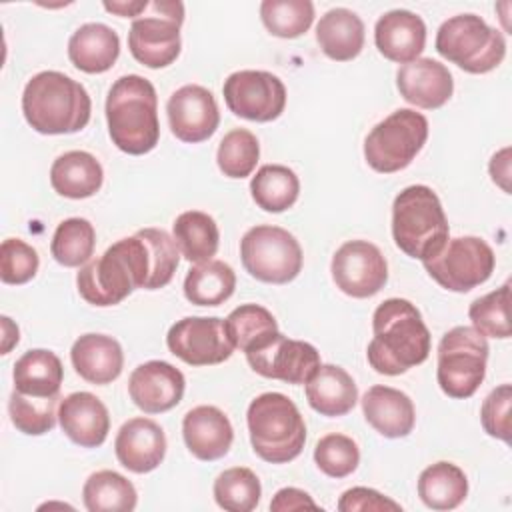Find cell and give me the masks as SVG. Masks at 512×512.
Returning <instances> with one entry per match:
<instances>
[{
	"label": "cell",
	"instance_id": "obj_1",
	"mask_svg": "<svg viewBox=\"0 0 512 512\" xmlns=\"http://www.w3.org/2000/svg\"><path fill=\"white\" fill-rule=\"evenodd\" d=\"M368 364L384 376H398L422 364L430 354V330L420 310L404 298H388L372 314Z\"/></svg>",
	"mask_w": 512,
	"mask_h": 512
},
{
	"label": "cell",
	"instance_id": "obj_2",
	"mask_svg": "<svg viewBox=\"0 0 512 512\" xmlns=\"http://www.w3.org/2000/svg\"><path fill=\"white\" fill-rule=\"evenodd\" d=\"M150 274V252L144 238L114 242L98 258L88 260L76 274L78 294L92 306H116L136 288H144Z\"/></svg>",
	"mask_w": 512,
	"mask_h": 512
},
{
	"label": "cell",
	"instance_id": "obj_3",
	"mask_svg": "<svg viewBox=\"0 0 512 512\" xmlns=\"http://www.w3.org/2000/svg\"><path fill=\"white\" fill-rule=\"evenodd\" d=\"M106 122L118 150L132 156L154 150L160 140L154 84L140 74L120 76L106 96Z\"/></svg>",
	"mask_w": 512,
	"mask_h": 512
},
{
	"label": "cell",
	"instance_id": "obj_4",
	"mask_svg": "<svg viewBox=\"0 0 512 512\" xmlns=\"http://www.w3.org/2000/svg\"><path fill=\"white\" fill-rule=\"evenodd\" d=\"M92 112L86 88L58 70L34 74L22 92V114L40 134L80 132Z\"/></svg>",
	"mask_w": 512,
	"mask_h": 512
},
{
	"label": "cell",
	"instance_id": "obj_5",
	"mask_svg": "<svg viewBox=\"0 0 512 512\" xmlns=\"http://www.w3.org/2000/svg\"><path fill=\"white\" fill-rule=\"evenodd\" d=\"M448 220L438 194L424 184L406 186L392 204L394 244L410 258L430 260L448 242Z\"/></svg>",
	"mask_w": 512,
	"mask_h": 512
},
{
	"label": "cell",
	"instance_id": "obj_6",
	"mask_svg": "<svg viewBox=\"0 0 512 512\" xmlns=\"http://www.w3.org/2000/svg\"><path fill=\"white\" fill-rule=\"evenodd\" d=\"M252 450L270 464H286L300 456L306 424L298 406L282 392L256 396L246 412Z\"/></svg>",
	"mask_w": 512,
	"mask_h": 512
},
{
	"label": "cell",
	"instance_id": "obj_7",
	"mask_svg": "<svg viewBox=\"0 0 512 512\" xmlns=\"http://www.w3.org/2000/svg\"><path fill=\"white\" fill-rule=\"evenodd\" d=\"M434 44L442 58L470 74H486L506 56L504 34L476 14H458L444 20Z\"/></svg>",
	"mask_w": 512,
	"mask_h": 512
},
{
	"label": "cell",
	"instance_id": "obj_8",
	"mask_svg": "<svg viewBox=\"0 0 512 512\" xmlns=\"http://www.w3.org/2000/svg\"><path fill=\"white\" fill-rule=\"evenodd\" d=\"M488 340L472 326H454L438 344L436 378L440 390L456 400L470 398L486 376Z\"/></svg>",
	"mask_w": 512,
	"mask_h": 512
},
{
	"label": "cell",
	"instance_id": "obj_9",
	"mask_svg": "<svg viewBox=\"0 0 512 512\" xmlns=\"http://www.w3.org/2000/svg\"><path fill=\"white\" fill-rule=\"evenodd\" d=\"M428 138V120L412 108H398L380 120L364 140V158L380 174L410 166Z\"/></svg>",
	"mask_w": 512,
	"mask_h": 512
},
{
	"label": "cell",
	"instance_id": "obj_10",
	"mask_svg": "<svg viewBox=\"0 0 512 512\" xmlns=\"http://www.w3.org/2000/svg\"><path fill=\"white\" fill-rule=\"evenodd\" d=\"M246 272L268 284H288L302 270V248L296 236L280 226H252L240 240Z\"/></svg>",
	"mask_w": 512,
	"mask_h": 512
},
{
	"label": "cell",
	"instance_id": "obj_11",
	"mask_svg": "<svg viewBox=\"0 0 512 512\" xmlns=\"http://www.w3.org/2000/svg\"><path fill=\"white\" fill-rule=\"evenodd\" d=\"M150 16H140L128 32L130 54L148 68L170 66L182 48L180 26L184 22V4L178 0H156L148 6Z\"/></svg>",
	"mask_w": 512,
	"mask_h": 512
},
{
	"label": "cell",
	"instance_id": "obj_12",
	"mask_svg": "<svg viewBox=\"0 0 512 512\" xmlns=\"http://www.w3.org/2000/svg\"><path fill=\"white\" fill-rule=\"evenodd\" d=\"M430 278L450 292H468L484 284L496 264L494 250L478 236L448 238L444 248L422 262Z\"/></svg>",
	"mask_w": 512,
	"mask_h": 512
},
{
	"label": "cell",
	"instance_id": "obj_13",
	"mask_svg": "<svg viewBox=\"0 0 512 512\" xmlns=\"http://www.w3.org/2000/svg\"><path fill=\"white\" fill-rule=\"evenodd\" d=\"M244 354L256 374L286 384H306L322 364L318 350L310 342L292 340L280 330L268 334Z\"/></svg>",
	"mask_w": 512,
	"mask_h": 512
},
{
	"label": "cell",
	"instance_id": "obj_14",
	"mask_svg": "<svg viewBox=\"0 0 512 512\" xmlns=\"http://www.w3.org/2000/svg\"><path fill=\"white\" fill-rule=\"evenodd\" d=\"M228 110L252 122H272L286 108L284 82L266 70L232 72L222 86Z\"/></svg>",
	"mask_w": 512,
	"mask_h": 512
},
{
	"label": "cell",
	"instance_id": "obj_15",
	"mask_svg": "<svg viewBox=\"0 0 512 512\" xmlns=\"http://www.w3.org/2000/svg\"><path fill=\"white\" fill-rule=\"evenodd\" d=\"M168 350L190 366H210L228 360L234 352L224 320L216 316H186L170 326Z\"/></svg>",
	"mask_w": 512,
	"mask_h": 512
},
{
	"label": "cell",
	"instance_id": "obj_16",
	"mask_svg": "<svg viewBox=\"0 0 512 512\" xmlns=\"http://www.w3.org/2000/svg\"><path fill=\"white\" fill-rule=\"evenodd\" d=\"M330 272L336 288L352 298L374 296L388 282L386 258L368 240L344 242L332 256Z\"/></svg>",
	"mask_w": 512,
	"mask_h": 512
},
{
	"label": "cell",
	"instance_id": "obj_17",
	"mask_svg": "<svg viewBox=\"0 0 512 512\" xmlns=\"http://www.w3.org/2000/svg\"><path fill=\"white\" fill-rule=\"evenodd\" d=\"M166 114L172 134L188 144L208 140L220 124L216 98L200 84H186L174 90L166 102Z\"/></svg>",
	"mask_w": 512,
	"mask_h": 512
},
{
	"label": "cell",
	"instance_id": "obj_18",
	"mask_svg": "<svg viewBox=\"0 0 512 512\" xmlns=\"http://www.w3.org/2000/svg\"><path fill=\"white\" fill-rule=\"evenodd\" d=\"M184 388V374L164 360H148L136 366L128 378V394L146 414H160L178 406Z\"/></svg>",
	"mask_w": 512,
	"mask_h": 512
},
{
	"label": "cell",
	"instance_id": "obj_19",
	"mask_svg": "<svg viewBox=\"0 0 512 512\" xmlns=\"http://www.w3.org/2000/svg\"><path fill=\"white\" fill-rule=\"evenodd\" d=\"M114 452L126 470L134 474L152 472L166 456V434L162 426L150 418H130L116 434Z\"/></svg>",
	"mask_w": 512,
	"mask_h": 512
},
{
	"label": "cell",
	"instance_id": "obj_20",
	"mask_svg": "<svg viewBox=\"0 0 512 512\" xmlns=\"http://www.w3.org/2000/svg\"><path fill=\"white\" fill-rule=\"evenodd\" d=\"M396 86L408 104L424 110H436L444 106L454 92L450 70L432 58H416L408 64H402L396 72Z\"/></svg>",
	"mask_w": 512,
	"mask_h": 512
},
{
	"label": "cell",
	"instance_id": "obj_21",
	"mask_svg": "<svg viewBox=\"0 0 512 512\" xmlns=\"http://www.w3.org/2000/svg\"><path fill=\"white\" fill-rule=\"evenodd\" d=\"M62 432L82 448H98L110 432V414L92 392H72L58 404Z\"/></svg>",
	"mask_w": 512,
	"mask_h": 512
},
{
	"label": "cell",
	"instance_id": "obj_22",
	"mask_svg": "<svg viewBox=\"0 0 512 512\" xmlns=\"http://www.w3.org/2000/svg\"><path fill=\"white\" fill-rule=\"evenodd\" d=\"M374 42L384 58L408 64L416 60L426 46V24L418 14L404 8L384 12L376 20Z\"/></svg>",
	"mask_w": 512,
	"mask_h": 512
},
{
	"label": "cell",
	"instance_id": "obj_23",
	"mask_svg": "<svg viewBox=\"0 0 512 512\" xmlns=\"http://www.w3.org/2000/svg\"><path fill=\"white\" fill-rule=\"evenodd\" d=\"M182 436L186 448L198 460L212 462L228 454L234 440V428L220 408L202 404L186 412L182 420Z\"/></svg>",
	"mask_w": 512,
	"mask_h": 512
},
{
	"label": "cell",
	"instance_id": "obj_24",
	"mask_svg": "<svg viewBox=\"0 0 512 512\" xmlns=\"http://www.w3.org/2000/svg\"><path fill=\"white\" fill-rule=\"evenodd\" d=\"M362 412L366 422L384 438H404L416 422L414 402L402 390L376 384L362 396Z\"/></svg>",
	"mask_w": 512,
	"mask_h": 512
},
{
	"label": "cell",
	"instance_id": "obj_25",
	"mask_svg": "<svg viewBox=\"0 0 512 512\" xmlns=\"http://www.w3.org/2000/svg\"><path fill=\"white\" fill-rule=\"evenodd\" d=\"M74 370L90 384H110L122 374L124 352L116 338L106 334H82L70 348Z\"/></svg>",
	"mask_w": 512,
	"mask_h": 512
},
{
	"label": "cell",
	"instance_id": "obj_26",
	"mask_svg": "<svg viewBox=\"0 0 512 512\" xmlns=\"http://www.w3.org/2000/svg\"><path fill=\"white\" fill-rule=\"evenodd\" d=\"M304 386L310 408L328 418L348 414L358 402L354 378L336 364H320Z\"/></svg>",
	"mask_w": 512,
	"mask_h": 512
},
{
	"label": "cell",
	"instance_id": "obj_27",
	"mask_svg": "<svg viewBox=\"0 0 512 512\" xmlns=\"http://www.w3.org/2000/svg\"><path fill=\"white\" fill-rule=\"evenodd\" d=\"M120 54L118 34L102 22H86L68 40L70 62L86 74H102L114 66Z\"/></svg>",
	"mask_w": 512,
	"mask_h": 512
},
{
	"label": "cell",
	"instance_id": "obj_28",
	"mask_svg": "<svg viewBox=\"0 0 512 512\" xmlns=\"http://www.w3.org/2000/svg\"><path fill=\"white\" fill-rule=\"evenodd\" d=\"M104 180L102 164L84 150H70L60 154L50 168V184L56 194L72 200L94 196Z\"/></svg>",
	"mask_w": 512,
	"mask_h": 512
},
{
	"label": "cell",
	"instance_id": "obj_29",
	"mask_svg": "<svg viewBox=\"0 0 512 512\" xmlns=\"http://www.w3.org/2000/svg\"><path fill=\"white\" fill-rule=\"evenodd\" d=\"M316 42L328 58L348 62L364 48V22L348 8H332L316 24Z\"/></svg>",
	"mask_w": 512,
	"mask_h": 512
},
{
	"label": "cell",
	"instance_id": "obj_30",
	"mask_svg": "<svg viewBox=\"0 0 512 512\" xmlns=\"http://www.w3.org/2000/svg\"><path fill=\"white\" fill-rule=\"evenodd\" d=\"M64 378V368L60 358L52 350L34 348L24 352L12 370L14 390L36 396V398H52L58 396Z\"/></svg>",
	"mask_w": 512,
	"mask_h": 512
},
{
	"label": "cell",
	"instance_id": "obj_31",
	"mask_svg": "<svg viewBox=\"0 0 512 512\" xmlns=\"http://www.w3.org/2000/svg\"><path fill=\"white\" fill-rule=\"evenodd\" d=\"M418 496L432 510H454L468 496V478L452 462H436L418 476Z\"/></svg>",
	"mask_w": 512,
	"mask_h": 512
},
{
	"label": "cell",
	"instance_id": "obj_32",
	"mask_svg": "<svg viewBox=\"0 0 512 512\" xmlns=\"http://www.w3.org/2000/svg\"><path fill=\"white\" fill-rule=\"evenodd\" d=\"M174 240L188 262H206L218 252L220 230L216 220L202 210H186L172 224Z\"/></svg>",
	"mask_w": 512,
	"mask_h": 512
},
{
	"label": "cell",
	"instance_id": "obj_33",
	"mask_svg": "<svg viewBox=\"0 0 512 512\" xmlns=\"http://www.w3.org/2000/svg\"><path fill=\"white\" fill-rule=\"evenodd\" d=\"M236 288V274L222 260L194 264L184 278V296L196 306H218L226 302Z\"/></svg>",
	"mask_w": 512,
	"mask_h": 512
},
{
	"label": "cell",
	"instance_id": "obj_34",
	"mask_svg": "<svg viewBox=\"0 0 512 512\" xmlns=\"http://www.w3.org/2000/svg\"><path fill=\"white\" fill-rule=\"evenodd\" d=\"M252 200L266 212H284L292 208L300 194L296 172L282 164H264L250 180Z\"/></svg>",
	"mask_w": 512,
	"mask_h": 512
},
{
	"label": "cell",
	"instance_id": "obj_35",
	"mask_svg": "<svg viewBox=\"0 0 512 512\" xmlns=\"http://www.w3.org/2000/svg\"><path fill=\"white\" fill-rule=\"evenodd\" d=\"M82 500L88 512H132L138 494L126 476L114 470H98L84 482Z\"/></svg>",
	"mask_w": 512,
	"mask_h": 512
},
{
	"label": "cell",
	"instance_id": "obj_36",
	"mask_svg": "<svg viewBox=\"0 0 512 512\" xmlns=\"http://www.w3.org/2000/svg\"><path fill=\"white\" fill-rule=\"evenodd\" d=\"M96 246V230L86 218H66L54 230L50 252L54 260L66 268L84 266L92 260Z\"/></svg>",
	"mask_w": 512,
	"mask_h": 512
},
{
	"label": "cell",
	"instance_id": "obj_37",
	"mask_svg": "<svg viewBox=\"0 0 512 512\" xmlns=\"http://www.w3.org/2000/svg\"><path fill=\"white\" fill-rule=\"evenodd\" d=\"M262 486L258 476L244 466H234L214 480V500L228 512H250L258 506Z\"/></svg>",
	"mask_w": 512,
	"mask_h": 512
},
{
	"label": "cell",
	"instance_id": "obj_38",
	"mask_svg": "<svg viewBox=\"0 0 512 512\" xmlns=\"http://www.w3.org/2000/svg\"><path fill=\"white\" fill-rule=\"evenodd\" d=\"M260 18L272 36L298 38L314 22V4L310 0H264Z\"/></svg>",
	"mask_w": 512,
	"mask_h": 512
},
{
	"label": "cell",
	"instance_id": "obj_39",
	"mask_svg": "<svg viewBox=\"0 0 512 512\" xmlns=\"http://www.w3.org/2000/svg\"><path fill=\"white\" fill-rule=\"evenodd\" d=\"M224 328L234 348L246 352L256 342L278 330L272 312L260 304H242L224 318Z\"/></svg>",
	"mask_w": 512,
	"mask_h": 512
},
{
	"label": "cell",
	"instance_id": "obj_40",
	"mask_svg": "<svg viewBox=\"0 0 512 512\" xmlns=\"http://www.w3.org/2000/svg\"><path fill=\"white\" fill-rule=\"evenodd\" d=\"M260 158L258 138L246 128H234L224 134L218 144L216 162L224 176L246 178L252 174Z\"/></svg>",
	"mask_w": 512,
	"mask_h": 512
},
{
	"label": "cell",
	"instance_id": "obj_41",
	"mask_svg": "<svg viewBox=\"0 0 512 512\" xmlns=\"http://www.w3.org/2000/svg\"><path fill=\"white\" fill-rule=\"evenodd\" d=\"M56 406H58V396L36 398V396H26L18 390H14L8 400V412H10L12 424L16 426V430L28 436L46 434L56 426V418H58Z\"/></svg>",
	"mask_w": 512,
	"mask_h": 512
},
{
	"label": "cell",
	"instance_id": "obj_42",
	"mask_svg": "<svg viewBox=\"0 0 512 512\" xmlns=\"http://www.w3.org/2000/svg\"><path fill=\"white\" fill-rule=\"evenodd\" d=\"M508 304L510 282H504L500 288L476 298L468 308L472 328L486 338H510Z\"/></svg>",
	"mask_w": 512,
	"mask_h": 512
},
{
	"label": "cell",
	"instance_id": "obj_43",
	"mask_svg": "<svg viewBox=\"0 0 512 512\" xmlns=\"http://www.w3.org/2000/svg\"><path fill=\"white\" fill-rule=\"evenodd\" d=\"M138 234L144 238L150 252V274L144 288H164L172 280L180 262V250L176 246V240L162 228H142L138 230Z\"/></svg>",
	"mask_w": 512,
	"mask_h": 512
},
{
	"label": "cell",
	"instance_id": "obj_44",
	"mask_svg": "<svg viewBox=\"0 0 512 512\" xmlns=\"http://www.w3.org/2000/svg\"><path fill=\"white\" fill-rule=\"evenodd\" d=\"M314 462L330 478H346L360 464L358 444L346 434H326L316 442Z\"/></svg>",
	"mask_w": 512,
	"mask_h": 512
},
{
	"label": "cell",
	"instance_id": "obj_45",
	"mask_svg": "<svg viewBox=\"0 0 512 512\" xmlns=\"http://www.w3.org/2000/svg\"><path fill=\"white\" fill-rule=\"evenodd\" d=\"M36 248L20 238H6L0 246V278L4 284H26L38 272Z\"/></svg>",
	"mask_w": 512,
	"mask_h": 512
},
{
	"label": "cell",
	"instance_id": "obj_46",
	"mask_svg": "<svg viewBox=\"0 0 512 512\" xmlns=\"http://www.w3.org/2000/svg\"><path fill=\"white\" fill-rule=\"evenodd\" d=\"M510 404H512V386H496L482 402L480 420L488 436L502 442H510Z\"/></svg>",
	"mask_w": 512,
	"mask_h": 512
},
{
	"label": "cell",
	"instance_id": "obj_47",
	"mask_svg": "<svg viewBox=\"0 0 512 512\" xmlns=\"http://www.w3.org/2000/svg\"><path fill=\"white\" fill-rule=\"evenodd\" d=\"M338 510L340 512H356V510H402V506L390 498H386L384 494H380L378 490L366 488V486H354L350 490H346L340 498H338Z\"/></svg>",
	"mask_w": 512,
	"mask_h": 512
},
{
	"label": "cell",
	"instance_id": "obj_48",
	"mask_svg": "<svg viewBox=\"0 0 512 512\" xmlns=\"http://www.w3.org/2000/svg\"><path fill=\"white\" fill-rule=\"evenodd\" d=\"M302 508H318V504L312 500V496L300 488H280L272 502L270 510L274 512H290V510H302Z\"/></svg>",
	"mask_w": 512,
	"mask_h": 512
},
{
	"label": "cell",
	"instance_id": "obj_49",
	"mask_svg": "<svg viewBox=\"0 0 512 512\" xmlns=\"http://www.w3.org/2000/svg\"><path fill=\"white\" fill-rule=\"evenodd\" d=\"M490 176L492 180L504 190L510 192V148H502L500 152H496L490 160Z\"/></svg>",
	"mask_w": 512,
	"mask_h": 512
},
{
	"label": "cell",
	"instance_id": "obj_50",
	"mask_svg": "<svg viewBox=\"0 0 512 512\" xmlns=\"http://www.w3.org/2000/svg\"><path fill=\"white\" fill-rule=\"evenodd\" d=\"M150 6V2L146 0H118V2H104V8L112 14L118 16H138L142 10H146Z\"/></svg>",
	"mask_w": 512,
	"mask_h": 512
},
{
	"label": "cell",
	"instance_id": "obj_51",
	"mask_svg": "<svg viewBox=\"0 0 512 512\" xmlns=\"http://www.w3.org/2000/svg\"><path fill=\"white\" fill-rule=\"evenodd\" d=\"M2 354H8L12 346L18 344V326L8 318V316H2Z\"/></svg>",
	"mask_w": 512,
	"mask_h": 512
}]
</instances>
